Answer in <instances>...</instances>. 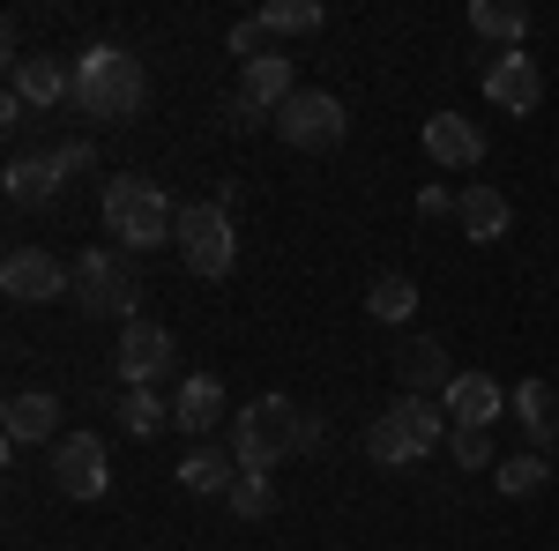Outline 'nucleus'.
Masks as SVG:
<instances>
[{"instance_id":"nucleus-16","label":"nucleus","mask_w":559,"mask_h":551,"mask_svg":"<svg viewBox=\"0 0 559 551\" xmlns=\"http://www.w3.org/2000/svg\"><path fill=\"white\" fill-rule=\"evenodd\" d=\"M455 224H463V239H477V247H492V239H508V224H515V202L500 194V187H463L455 194Z\"/></svg>"},{"instance_id":"nucleus-32","label":"nucleus","mask_w":559,"mask_h":551,"mask_svg":"<svg viewBox=\"0 0 559 551\" xmlns=\"http://www.w3.org/2000/svg\"><path fill=\"white\" fill-rule=\"evenodd\" d=\"M45 157H52L60 171H97V149H90L83 134H68V142H60V149H45Z\"/></svg>"},{"instance_id":"nucleus-5","label":"nucleus","mask_w":559,"mask_h":551,"mask_svg":"<svg viewBox=\"0 0 559 551\" xmlns=\"http://www.w3.org/2000/svg\"><path fill=\"white\" fill-rule=\"evenodd\" d=\"M179 261L194 268V276H231V261H239V239H231V216H224V202H179V231H173Z\"/></svg>"},{"instance_id":"nucleus-30","label":"nucleus","mask_w":559,"mask_h":551,"mask_svg":"<svg viewBox=\"0 0 559 551\" xmlns=\"http://www.w3.org/2000/svg\"><path fill=\"white\" fill-rule=\"evenodd\" d=\"M224 52H231L239 68H247V60H261V52H269V31H261V15H247V23H231V31H224Z\"/></svg>"},{"instance_id":"nucleus-4","label":"nucleus","mask_w":559,"mask_h":551,"mask_svg":"<svg viewBox=\"0 0 559 551\" xmlns=\"http://www.w3.org/2000/svg\"><path fill=\"white\" fill-rule=\"evenodd\" d=\"M134 298H142V276H134L128 254H105V247H83L75 254V306H83L90 321H142L134 313Z\"/></svg>"},{"instance_id":"nucleus-11","label":"nucleus","mask_w":559,"mask_h":551,"mask_svg":"<svg viewBox=\"0 0 559 551\" xmlns=\"http://www.w3.org/2000/svg\"><path fill=\"white\" fill-rule=\"evenodd\" d=\"M448 381H455V366H448V343L440 336H411L395 350V387L403 395H448Z\"/></svg>"},{"instance_id":"nucleus-26","label":"nucleus","mask_w":559,"mask_h":551,"mask_svg":"<svg viewBox=\"0 0 559 551\" xmlns=\"http://www.w3.org/2000/svg\"><path fill=\"white\" fill-rule=\"evenodd\" d=\"M366 313H373V321H388V328H395V321H411V313H418V284H411V276H373Z\"/></svg>"},{"instance_id":"nucleus-7","label":"nucleus","mask_w":559,"mask_h":551,"mask_svg":"<svg viewBox=\"0 0 559 551\" xmlns=\"http://www.w3.org/2000/svg\"><path fill=\"white\" fill-rule=\"evenodd\" d=\"M0 291L15 298V306L75 298V261H60L52 247H8V261H0Z\"/></svg>"},{"instance_id":"nucleus-2","label":"nucleus","mask_w":559,"mask_h":551,"mask_svg":"<svg viewBox=\"0 0 559 551\" xmlns=\"http://www.w3.org/2000/svg\"><path fill=\"white\" fill-rule=\"evenodd\" d=\"M105 231L120 247H165L179 231V202L157 179H142V171H112L105 179Z\"/></svg>"},{"instance_id":"nucleus-33","label":"nucleus","mask_w":559,"mask_h":551,"mask_svg":"<svg viewBox=\"0 0 559 551\" xmlns=\"http://www.w3.org/2000/svg\"><path fill=\"white\" fill-rule=\"evenodd\" d=\"M418 216H455V194H448V187H426V194H418Z\"/></svg>"},{"instance_id":"nucleus-27","label":"nucleus","mask_w":559,"mask_h":551,"mask_svg":"<svg viewBox=\"0 0 559 551\" xmlns=\"http://www.w3.org/2000/svg\"><path fill=\"white\" fill-rule=\"evenodd\" d=\"M559 469L545 463V455H508V463H500V477H492V484H500V492H508V500H530V492H545V484H552Z\"/></svg>"},{"instance_id":"nucleus-20","label":"nucleus","mask_w":559,"mask_h":551,"mask_svg":"<svg viewBox=\"0 0 559 551\" xmlns=\"http://www.w3.org/2000/svg\"><path fill=\"white\" fill-rule=\"evenodd\" d=\"M508 410L522 418V440H530V447H552V455H559V395H552V387L522 381L515 395H508Z\"/></svg>"},{"instance_id":"nucleus-10","label":"nucleus","mask_w":559,"mask_h":551,"mask_svg":"<svg viewBox=\"0 0 559 551\" xmlns=\"http://www.w3.org/2000/svg\"><path fill=\"white\" fill-rule=\"evenodd\" d=\"M485 97H492L500 112L530 120V112L545 105V75H537V60H530V52H492V60H485Z\"/></svg>"},{"instance_id":"nucleus-8","label":"nucleus","mask_w":559,"mask_h":551,"mask_svg":"<svg viewBox=\"0 0 559 551\" xmlns=\"http://www.w3.org/2000/svg\"><path fill=\"white\" fill-rule=\"evenodd\" d=\"M276 128H284L292 149H344L350 112H344V97H336V89H299V97L276 112Z\"/></svg>"},{"instance_id":"nucleus-15","label":"nucleus","mask_w":559,"mask_h":551,"mask_svg":"<svg viewBox=\"0 0 559 551\" xmlns=\"http://www.w3.org/2000/svg\"><path fill=\"white\" fill-rule=\"evenodd\" d=\"M440 403H448V418H455V424H477V432H492V424H500V410H508V387L492 381V373H455Z\"/></svg>"},{"instance_id":"nucleus-9","label":"nucleus","mask_w":559,"mask_h":551,"mask_svg":"<svg viewBox=\"0 0 559 551\" xmlns=\"http://www.w3.org/2000/svg\"><path fill=\"white\" fill-rule=\"evenodd\" d=\"M112 366H120V381H128V387H157L165 373H173V328H165V321H128Z\"/></svg>"},{"instance_id":"nucleus-28","label":"nucleus","mask_w":559,"mask_h":551,"mask_svg":"<svg viewBox=\"0 0 559 551\" xmlns=\"http://www.w3.org/2000/svg\"><path fill=\"white\" fill-rule=\"evenodd\" d=\"M224 507L239 514V522H269V514H276V484H269V477H247V469H239V484L224 492Z\"/></svg>"},{"instance_id":"nucleus-25","label":"nucleus","mask_w":559,"mask_h":551,"mask_svg":"<svg viewBox=\"0 0 559 551\" xmlns=\"http://www.w3.org/2000/svg\"><path fill=\"white\" fill-rule=\"evenodd\" d=\"M321 23H329L321 0H269V8H261V31H269V38H313Z\"/></svg>"},{"instance_id":"nucleus-12","label":"nucleus","mask_w":559,"mask_h":551,"mask_svg":"<svg viewBox=\"0 0 559 551\" xmlns=\"http://www.w3.org/2000/svg\"><path fill=\"white\" fill-rule=\"evenodd\" d=\"M426 157H432V165H448V171L485 165V128L463 120V112H432V120H426Z\"/></svg>"},{"instance_id":"nucleus-35","label":"nucleus","mask_w":559,"mask_h":551,"mask_svg":"<svg viewBox=\"0 0 559 551\" xmlns=\"http://www.w3.org/2000/svg\"><path fill=\"white\" fill-rule=\"evenodd\" d=\"M552 395H559V381H552Z\"/></svg>"},{"instance_id":"nucleus-34","label":"nucleus","mask_w":559,"mask_h":551,"mask_svg":"<svg viewBox=\"0 0 559 551\" xmlns=\"http://www.w3.org/2000/svg\"><path fill=\"white\" fill-rule=\"evenodd\" d=\"M321 440H329V424L313 418V410H299V455H313V447H321Z\"/></svg>"},{"instance_id":"nucleus-1","label":"nucleus","mask_w":559,"mask_h":551,"mask_svg":"<svg viewBox=\"0 0 559 551\" xmlns=\"http://www.w3.org/2000/svg\"><path fill=\"white\" fill-rule=\"evenodd\" d=\"M68 105L97 128H120L150 105V75H142V60L128 45H90V52L68 60Z\"/></svg>"},{"instance_id":"nucleus-22","label":"nucleus","mask_w":559,"mask_h":551,"mask_svg":"<svg viewBox=\"0 0 559 551\" xmlns=\"http://www.w3.org/2000/svg\"><path fill=\"white\" fill-rule=\"evenodd\" d=\"M471 31L492 38L500 52H522V38H530V8H522V0H471Z\"/></svg>"},{"instance_id":"nucleus-36","label":"nucleus","mask_w":559,"mask_h":551,"mask_svg":"<svg viewBox=\"0 0 559 551\" xmlns=\"http://www.w3.org/2000/svg\"><path fill=\"white\" fill-rule=\"evenodd\" d=\"M552 469H559V455H552Z\"/></svg>"},{"instance_id":"nucleus-21","label":"nucleus","mask_w":559,"mask_h":551,"mask_svg":"<svg viewBox=\"0 0 559 551\" xmlns=\"http://www.w3.org/2000/svg\"><path fill=\"white\" fill-rule=\"evenodd\" d=\"M179 484H187V492H202V500H216V492H231V484H239V455H231V447H216V440H202V447L179 463Z\"/></svg>"},{"instance_id":"nucleus-31","label":"nucleus","mask_w":559,"mask_h":551,"mask_svg":"<svg viewBox=\"0 0 559 551\" xmlns=\"http://www.w3.org/2000/svg\"><path fill=\"white\" fill-rule=\"evenodd\" d=\"M261 120H276V112H261L247 89H231V97H224V128H231V134H254Z\"/></svg>"},{"instance_id":"nucleus-29","label":"nucleus","mask_w":559,"mask_h":551,"mask_svg":"<svg viewBox=\"0 0 559 551\" xmlns=\"http://www.w3.org/2000/svg\"><path fill=\"white\" fill-rule=\"evenodd\" d=\"M448 455H455V469H492V432L455 424V432H448Z\"/></svg>"},{"instance_id":"nucleus-17","label":"nucleus","mask_w":559,"mask_h":551,"mask_svg":"<svg viewBox=\"0 0 559 551\" xmlns=\"http://www.w3.org/2000/svg\"><path fill=\"white\" fill-rule=\"evenodd\" d=\"M0 432H8V447H38V440H60V403L38 395V387H23V395H8V410H0Z\"/></svg>"},{"instance_id":"nucleus-13","label":"nucleus","mask_w":559,"mask_h":551,"mask_svg":"<svg viewBox=\"0 0 559 551\" xmlns=\"http://www.w3.org/2000/svg\"><path fill=\"white\" fill-rule=\"evenodd\" d=\"M8 89L31 105V112H52L68 105V60H45V52H15L8 60Z\"/></svg>"},{"instance_id":"nucleus-23","label":"nucleus","mask_w":559,"mask_h":551,"mask_svg":"<svg viewBox=\"0 0 559 551\" xmlns=\"http://www.w3.org/2000/svg\"><path fill=\"white\" fill-rule=\"evenodd\" d=\"M60 187H68V171L52 165V157H15V165H8V202H15V209H38Z\"/></svg>"},{"instance_id":"nucleus-14","label":"nucleus","mask_w":559,"mask_h":551,"mask_svg":"<svg viewBox=\"0 0 559 551\" xmlns=\"http://www.w3.org/2000/svg\"><path fill=\"white\" fill-rule=\"evenodd\" d=\"M173 424L194 440V447H202L216 424H224V381H216V373H187V381H179V395H173Z\"/></svg>"},{"instance_id":"nucleus-3","label":"nucleus","mask_w":559,"mask_h":551,"mask_svg":"<svg viewBox=\"0 0 559 551\" xmlns=\"http://www.w3.org/2000/svg\"><path fill=\"white\" fill-rule=\"evenodd\" d=\"M231 455L247 477H269L284 455H299V410L284 395H254L239 418H231Z\"/></svg>"},{"instance_id":"nucleus-6","label":"nucleus","mask_w":559,"mask_h":551,"mask_svg":"<svg viewBox=\"0 0 559 551\" xmlns=\"http://www.w3.org/2000/svg\"><path fill=\"white\" fill-rule=\"evenodd\" d=\"M45 477L60 484V500H105V492H112V455H105V432H60V440H52Z\"/></svg>"},{"instance_id":"nucleus-18","label":"nucleus","mask_w":559,"mask_h":551,"mask_svg":"<svg viewBox=\"0 0 559 551\" xmlns=\"http://www.w3.org/2000/svg\"><path fill=\"white\" fill-rule=\"evenodd\" d=\"M239 89L254 97L261 112H284V105L299 97V83H292V60H284V45H269L261 60H247V68H239Z\"/></svg>"},{"instance_id":"nucleus-24","label":"nucleus","mask_w":559,"mask_h":551,"mask_svg":"<svg viewBox=\"0 0 559 551\" xmlns=\"http://www.w3.org/2000/svg\"><path fill=\"white\" fill-rule=\"evenodd\" d=\"M165 424H173V403H165L157 387H128V395H120V432H128V440H157Z\"/></svg>"},{"instance_id":"nucleus-19","label":"nucleus","mask_w":559,"mask_h":551,"mask_svg":"<svg viewBox=\"0 0 559 551\" xmlns=\"http://www.w3.org/2000/svg\"><path fill=\"white\" fill-rule=\"evenodd\" d=\"M366 455H373L381 469H411V463H426L432 447L411 432V418H403V410H388V418L366 424Z\"/></svg>"}]
</instances>
